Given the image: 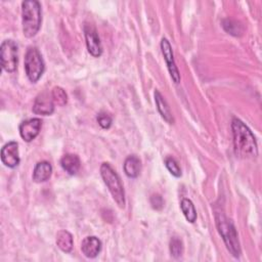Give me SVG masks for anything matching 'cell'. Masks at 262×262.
Segmentation results:
<instances>
[{"label": "cell", "mask_w": 262, "mask_h": 262, "mask_svg": "<svg viewBox=\"0 0 262 262\" xmlns=\"http://www.w3.org/2000/svg\"><path fill=\"white\" fill-rule=\"evenodd\" d=\"M231 129L236 157L243 159L256 158L258 156V146L250 128L243 121L234 118L231 122Z\"/></svg>", "instance_id": "6da1fadb"}, {"label": "cell", "mask_w": 262, "mask_h": 262, "mask_svg": "<svg viewBox=\"0 0 262 262\" xmlns=\"http://www.w3.org/2000/svg\"><path fill=\"white\" fill-rule=\"evenodd\" d=\"M23 32L27 38L34 37L40 30L42 21L41 5L36 0H26L21 3Z\"/></svg>", "instance_id": "7a4b0ae2"}, {"label": "cell", "mask_w": 262, "mask_h": 262, "mask_svg": "<svg viewBox=\"0 0 262 262\" xmlns=\"http://www.w3.org/2000/svg\"><path fill=\"white\" fill-rule=\"evenodd\" d=\"M215 220H216L217 229H218L220 235L222 236L227 250L233 257L238 258L241 256L242 251H241L237 232H236V229H235L232 221L230 219H228L221 212L215 213Z\"/></svg>", "instance_id": "3957f363"}, {"label": "cell", "mask_w": 262, "mask_h": 262, "mask_svg": "<svg viewBox=\"0 0 262 262\" xmlns=\"http://www.w3.org/2000/svg\"><path fill=\"white\" fill-rule=\"evenodd\" d=\"M100 175L107 186L114 201L120 208L125 207V191L118 173L108 163H102L100 166Z\"/></svg>", "instance_id": "277c9868"}, {"label": "cell", "mask_w": 262, "mask_h": 262, "mask_svg": "<svg viewBox=\"0 0 262 262\" xmlns=\"http://www.w3.org/2000/svg\"><path fill=\"white\" fill-rule=\"evenodd\" d=\"M25 71L28 79L36 83L45 71V63L40 51L36 47H30L25 56Z\"/></svg>", "instance_id": "5b68a950"}, {"label": "cell", "mask_w": 262, "mask_h": 262, "mask_svg": "<svg viewBox=\"0 0 262 262\" xmlns=\"http://www.w3.org/2000/svg\"><path fill=\"white\" fill-rule=\"evenodd\" d=\"M2 69L7 73H13L17 68L18 48L13 40H4L0 48Z\"/></svg>", "instance_id": "8992f818"}, {"label": "cell", "mask_w": 262, "mask_h": 262, "mask_svg": "<svg viewBox=\"0 0 262 262\" xmlns=\"http://www.w3.org/2000/svg\"><path fill=\"white\" fill-rule=\"evenodd\" d=\"M84 35L88 52L94 57H99L102 54V46L95 27L88 24L85 25Z\"/></svg>", "instance_id": "52a82bcc"}, {"label": "cell", "mask_w": 262, "mask_h": 262, "mask_svg": "<svg viewBox=\"0 0 262 262\" xmlns=\"http://www.w3.org/2000/svg\"><path fill=\"white\" fill-rule=\"evenodd\" d=\"M161 49H162L163 56H164V58L166 60L167 68H168V71L170 73V76H171L172 80L176 84H178L180 82V74H179L178 68L176 67V63H175V60H174L172 46H171L170 42L168 41V39L162 38V40H161Z\"/></svg>", "instance_id": "ba28073f"}, {"label": "cell", "mask_w": 262, "mask_h": 262, "mask_svg": "<svg viewBox=\"0 0 262 262\" xmlns=\"http://www.w3.org/2000/svg\"><path fill=\"white\" fill-rule=\"evenodd\" d=\"M54 105L51 92L43 91L37 95L33 105V112L37 115L49 116L53 113Z\"/></svg>", "instance_id": "9c48e42d"}, {"label": "cell", "mask_w": 262, "mask_h": 262, "mask_svg": "<svg viewBox=\"0 0 262 262\" xmlns=\"http://www.w3.org/2000/svg\"><path fill=\"white\" fill-rule=\"evenodd\" d=\"M42 127V121L39 118H33V119H29L26 120L24 122H21V124L19 125V134L20 137L27 141L30 142L33 139H35Z\"/></svg>", "instance_id": "30bf717a"}, {"label": "cell", "mask_w": 262, "mask_h": 262, "mask_svg": "<svg viewBox=\"0 0 262 262\" xmlns=\"http://www.w3.org/2000/svg\"><path fill=\"white\" fill-rule=\"evenodd\" d=\"M1 161L8 168L18 166L20 159L18 155V144L15 141H9L1 149Z\"/></svg>", "instance_id": "8fae6325"}, {"label": "cell", "mask_w": 262, "mask_h": 262, "mask_svg": "<svg viewBox=\"0 0 262 262\" xmlns=\"http://www.w3.org/2000/svg\"><path fill=\"white\" fill-rule=\"evenodd\" d=\"M81 250L87 258H95L101 250V242L96 236H86L82 241Z\"/></svg>", "instance_id": "7c38bea8"}, {"label": "cell", "mask_w": 262, "mask_h": 262, "mask_svg": "<svg viewBox=\"0 0 262 262\" xmlns=\"http://www.w3.org/2000/svg\"><path fill=\"white\" fill-rule=\"evenodd\" d=\"M52 173V166L49 162L42 161L36 164L33 172V180L35 182H44L49 179Z\"/></svg>", "instance_id": "4fadbf2b"}, {"label": "cell", "mask_w": 262, "mask_h": 262, "mask_svg": "<svg viewBox=\"0 0 262 262\" xmlns=\"http://www.w3.org/2000/svg\"><path fill=\"white\" fill-rule=\"evenodd\" d=\"M60 166L70 175H75L80 169L81 162L77 155L67 154L60 159Z\"/></svg>", "instance_id": "5bb4252c"}, {"label": "cell", "mask_w": 262, "mask_h": 262, "mask_svg": "<svg viewBox=\"0 0 262 262\" xmlns=\"http://www.w3.org/2000/svg\"><path fill=\"white\" fill-rule=\"evenodd\" d=\"M155 101L157 104V108L160 113V115L162 116V118L169 124H173L174 119L171 113V110L167 103V101L164 99V97L162 96V94L156 90L155 91Z\"/></svg>", "instance_id": "9a60e30c"}, {"label": "cell", "mask_w": 262, "mask_h": 262, "mask_svg": "<svg viewBox=\"0 0 262 262\" xmlns=\"http://www.w3.org/2000/svg\"><path fill=\"white\" fill-rule=\"evenodd\" d=\"M141 162L138 157L129 156L124 162V172L130 178H136L140 174Z\"/></svg>", "instance_id": "2e32d148"}, {"label": "cell", "mask_w": 262, "mask_h": 262, "mask_svg": "<svg viewBox=\"0 0 262 262\" xmlns=\"http://www.w3.org/2000/svg\"><path fill=\"white\" fill-rule=\"evenodd\" d=\"M56 245L64 253H70L73 249V235L68 230H59L56 234Z\"/></svg>", "instance_id": "e0dca14e"}, {"label": "cell", "mask_w": 262, "mask_h": 262, "mask_svg": "<svg viewBox=\"0 0 262 262\" xmlns=\"http://www.w3.org/2000/svg\"><path fill=\"white\" fill-rule=\"evenodd\" d=\"M181 211L186 218V220L190 223H193L196 220V211L194 208V205L189 199H183L180 204Z\"/></svg>", "instance_id": "ac0fdd59"}, {"label": "cell", "mask_w": 262, "mask_h": 262, "mask_svg": "<svg viewBox=\"0 0 262 262\" xmlns=\"http://www.w3.org/2000/svg\"><path fill=\"white\" fill-rule=\"evenodd\" d=\"M222 27L228 34L233 36H241L244 31L243 26L239 23L231 19H224L222 21Z\"/></svg>", "instance_id": "d6986e66"}, {"label": "cell", "mask_w": 262, "mask_h": 262, "mask_svg": "<svg viewBox=\"0 0 262 262\" xmlns=\"http://www.w3.org/2000/svg\"><path fill=\"white\" fill-rule=\"evenodd\" d=\"M51 96L54 104L58 106H63L68 102V95L61 87H58V86L53 87L51 90Z\"/></svg>", "instance_id": "ffe728a7"}, {"label": "cell", "mask_w": 262, "mask_h": 262, "mask_svg": "<svg viewBox=\"0 0 262 262\" xmlns=\"http://www.w3.org/2000/svg\"><path fill=\"white\" fill-rule=\"evenodd\" d=\"M170 253L174 258H179L183 253V245L181 239L174 236L170 241Z\"/></svg>", "instance_id": "44dd1931"}, {"label": "cell", "mask_w": 262, "mask_h": 262, "mask_svg": "<svg viewBox=\"0 0 262 262\" xmlns=\"http://www.w3.org/2000/svg\"><path fill=\"white\" fill-rule=\"evenodd\" d=\"M165 166L173 176H175V177L181 176V169H180L177 161L174 158H172V157L166 158Z\"/></svg>", "instance_id": "7402d4cb"}, {"label": "cell", "mask_w": 262, "mask_h": 262, "mask_svg": "<svg viewBox=\"0 0 262 262\" xmlns=\"http://www.w3.org/2000/svg\"><path fill=\"white\" fill-rule=\"evenodd\" d=\"M96 120H97L98 125L103 129H108L112 126V123H113L112 117L108 114H105V113L98 114Z\"/></svg>", "instance_id": "603a6c76"}, {"label": "cell", "mask_w": 262, "mask_h": 262, "mask_svg": "<svg viewBox=\"0 0 262 262\" xmlns=\"http://www.w3.org/2000/svg\"><path fill=\"white\" fill-rule=\"evenodd\" d=\"M150 204H151V206H152L154 209H156V210H161V209L163 208V206H164V201H163V199H162L161 195L155 194V195H152V196L150 198Z\"/></svg>", "instance_id": "cb8c5ba5"}]
</instances>
